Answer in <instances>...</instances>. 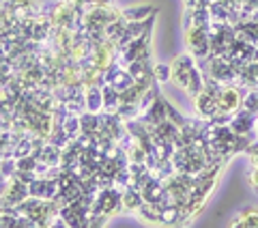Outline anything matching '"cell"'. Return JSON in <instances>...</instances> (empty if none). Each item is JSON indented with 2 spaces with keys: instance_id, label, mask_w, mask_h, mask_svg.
<instances>
[{
  "instance_id": "1",
  "label": "cell",
  "mask_w": 258,
  "mask_h": 228,
  "mask_svg": "<svg viewBox=\"0 0 258 228\" xmlns=\"http://www.w3.org/2000/svg\"><path fill=\"white\" fill-rule=\"evenodd\" d=\"M120 209H123V187L110 185V187H101L97 192L93 207H91V215H103L110 219Z\"/></svg>"
},
{
  "instance_id": "18",
  "label": "cell",
  "mask_w": 258,
  "mask_h": 228,
  "mask_svg": "<svg viewBox=\"0 0 258 228\" xmlns=\"http://www.w3.org/2000/svg\"><path fill=\"white\" fill-rule=\"evenodd\" d=\"M203 88H205V76L200 73L198 67H194L191 78H189V84H187V88H185V93H187L189 97H196L200 91H203Z\"/></svg>"
},
{
  "instance_id": "24",
  "label": "cell",
  "mask_w": 258,
  "mask_h": 228,
  "mask_svg": "<svg viewBox=\"0 0 258 228\" xmlns=\"http://www.w3.org/2000/svg\"><path fill=\"white\" fill-rule=\"evenodd\" d=\"M256 132H258V121H256Z\"/></svg>"
},
{
  "instance_id": "12",
  "label": "cell",
  "mask_w": 258,
  "mask_h": 228,
  "mask_svg": "<svg viewBox=\"0 0 258 228\" xmlns=\"http://www.w3.org/2000/svg\"><path fill=\"white\" fill-rule=\"evenodd\" d=\"M84 103L88 112H95V114L103 112V93L99 84L84 88Z\"/></svg>"
},
{
  "instance_id": "22",
  "label": "cell",
  "mask_w": 258,
  "mask_h": 228,
  "mask_svg": "<svg viewBox=\"0 0 258 228\" xmlns=\"http://www.w3.org/2000/svg\"><path fill=\"white\" fill-rule=\"evenodd\" d=\"M82 7H93V5H114V0H78Z\"/></svg>"
},
{
  "instance_id": "16",
  "label": "cell",
  "mask_w": 258,
  "mask_h": 228,
  "mask_svg": "<svg viewBox=\"0 0 258 228\" xmlns=\"http://www.w3.org/2000/svg\"><path fill=\"white\" fill-rule=\"evenodd\" d=\"M161 207H164V202H147L144 200L140 209L136 211L144 222H151V224H159V215H161Z\"/></svg>"
},
{
  "instance_id": "6",
  "label": "cell",
  "mask_w": 258,
  "mask_h": 228,
  "mask_svg": "<svg viewBox=\"0 0 258 228\" xmlns=\"http://www.w3.org/2000/svg\"><path fill=\"white\" fill-rule=\"evenodd\" d=\"M194 67H196V59H194L191 54L176 56V59L172 61V78H170V82L185 91L187 84H189V78H191Z\"/></svg>"
},
{
  "instance_id": "5",
  "label": "cell",
  "mask_w": 258,
  "mask_h": 228,
  "mask_svg": "<svg viewBox=\"0 0 258 228\" xmlns=\"http://www.w3.org/2000/svg\"><path fill=\"white\" fill-rule=\"evenodd\" d=\"M118 61V45L116 41H110V39H101V41L93 43V52H91V59L88 63L95 65L97 69H103L106 71L112 63Z\"/></svg>"
},
{
  "instance_id": "20",
  "label": "cell",
  "mask_w": 258,
  "mask_h": 228,
  "mask_svg": "<svg viewBox=\"0 0 258 228\" xmlns=\"http://www.w3.org/2000/svg\"><path fill=\"white\" fill-rule=\"evenodd\" d=\"M166 110H168V119H170L172 123H176L179 127H183V123H185V117H181V114H179V110H176V108H172V105L168 103V101H166Z\"/></svg>"
},
{
  "instance_id": "3",
  "label": "cell",
  "mask_w": 258,
  "mask_h": 228,
  "mask_svg": "<svg viewBox=\"0 0 258 228\" xmlns=\"http://www.w3.org/2000/svg\"><path fill=\"white\" fill-rule=\"evenodd\" d=\"M185 43H187L194 59H207L211 54V43H209V26H187L185 28Z\"/></svg>"
},
{
  "instance_id": "10",
  "label": "cell",
  "mask_w": 258,
  "mask_h": 228,
  "mask_svg": "<svg viewBox=\"0 0 258 228\" xmlns=\"http://www.w3.org/2000/svg\"><path fill=\"white\" fill-rule=\"evenodd\" d=\"M194 103H196L198 117H203V119H211L213 114L217 112V99H215L211 93H207L205 88L196 97H194Z\"/></svg>"
},
{
  "instance_id": "19",
  "label": "cell",
  "mask_w": 258,
  "mask_h": 228,
  "mask_svg": "<svg viewBox=\"0 0 258 228\" xmlns=\"http://www.w3.org/2000/svg\"><path fill=\"white\" fill-rule=\"evenodd\" d=\"M153 78H155L157 84L170 82V78H172V65H166V63L153 65Z\"/></svg>"
},
{
  "instance_id": "17",
  "label": "cell",
  "mask_w": 258,
  "mask_h": 228,
  "mask_svg": "<svg viewBox=\"0 0 258 228\" xmlns=\"http://www.w3.org/2000/svg\"><path fill=\"white\" fill-rule=\"evenodd\" d=\"M127 20L123 18V13H120V18H116L114 22H110L108 26H106V30H103V35H106V39H110V41H116L118 43V39L123 37V32H125V28H127Z\"/></svg>"
},
{
  "instance_id": "15",
  "label": "cell",
  "mask_w": 258,
  "mask_h": 228,
  "mask_svg": "<svg viewBox=\"0 0 258 228\" xmlns=\"http://www.w3.org/2000/svg\"><path fill=\"white\" fill-rule=\"evenodd\" d=\"M230 226H235V228H258V209H254V207L243 209L230 222Z\"/></svg>"
},
{
  "instance_id": "7",
  "label": "cell",
  "mask_w": 258,
  "mask_h": 228,
  "mask_svg": "<svg viewBox=\"0 0 258 228\" xmlns=\"http://www.w3.org/2000/svg\"><path fill=\"white\" fill-rule=\"evenodd\" d=\"M28 196H30L28 183L22 181L20 177H11L9 179V187H7V192H5V196L0 198V202H3L5 207H18L20 202H24Z\"/></svg>"
},
{
  "instance_id": "21",
  "label": "cell",
  "mask_w": 258,
  "mask_h": 228,
  "mask_svg": "<svg viewBox=\"0 0 258 228\" xmlns=\"http://www.w3.org/2000/svg\"><path fill=\"white\" fill-rule=\"evenodd\" d=\"M249 161H252V166H258V140L256 142H249V146L245 149Z\"/></svg>"
},
{
  "instance_id": "4",
  "label": "cell",
  "mask_w": 258,
  "mask_h": 228,
  "mask_svg": "<svg viewBox=\"0 0 258 228\" xmlns=\"http://www.w3.org/2000/svg\"><path fill=\"white\" fill-rule=\"evenodd\" d=\"M151 32L153 30H147L138 39H134V41L129 43L127 47L118 50V63L123 65V67H127V65L134 63V61L151 59Z\"/></svg>"
},
{
  "instance_id": "8",
  "label": "cell",
  "mask_w": 258,
  "mask_h": 228,
  "mask_svg": "<svg viewBox=\"0 0 258 228\" xmlns=\"http://www.w3.org/2000/svg\"><path fill=\"white\" fill-rule=\"evenodd\" d=\"M144 125H147L149 132H153L159 123H164V121L168 119V110H166V99L164 97H157L155 101H153L151 105L144 112H140V117H138Z\"/></svg>"
},
{
  "instance_id": "9",
  "label": "cell",
  "mask_w": 258,
  "mask_h": 228,
  "mask_svg": "<svg viewBox=\"0 0 258 228\" xmlns=\"http://www.w3.org/2000/svg\"><path fill=\"white\" fill-rule=\"evenodd\" d=\"M256 121H258V117L256 114H252L249 110H245V108H239L235 114H232V119H230V129L235 134H239V136H249L252 132H256Z\"/></svg>"
},
{
  "instance_id": "13",
  "label": "cell",
  "mask_w": 258,
  "mask_h": 228,
  "mask_svg": "<svg viewBox=\"0 0 258 228\" xmlns=\"http://www.w3.org/2000/svg\"><path fill=\"white\" fill-rule=\"evenodd\" d=\"M101 93H103V112L116 114L118 105H120V93L112 84H108V82L101 86Z\"/></svg>"
},
{
  "instance_id": "2",
  "label": "cell",
  "mask_w": 258,
  "mask_h": 228,
  "mask_svg": "<svg viewBox=\"0 0 258 228\" xmlns=\"http://www.w3.org/2000/svg\"><path fill=\"white\" fill-rule=\"evenodd\" d=\"M54 28H74L78 26V0H56L45 7Z\"/></svg>"
},
{
  "instance_id": "11",
  "label": "cell",
  "mask_w": 258,
  "mask_h": 228,
  "mask_svg": "<svg viewBox=\"0 0 258 228\" xmlns=\"http://www.w3.org/2000/svg\"><path fill=\"white\" fill-rule=\"evenodd\" d=\"M123 18L127 22H142V20H149L151 15H157V7L153 5H136V7H127V9L120 11Z\"/></svg>"
},
{
  "instance_id": "23",
  "label": "cell",
  "mask_w": 258,
  "mask_h": 228,
  "mask_svg": "<svg viewBox=\"0 0 258 228\" xmlns=\"http://www.w3.org/2000/svg\"><path fill=\"white\" fill-rule=\"evenodd\" d=\"M247 177H249V183H252L254 192L258 194V166H254V168H252V173H249Z\"/></svg>"
},
{
  "instance_id": "14",
  "label": "cell",
  "mask_w": 258,
  "mask_h": 228,
  "mask_svg": "<svg viewBox=\"0 0 258 228\" xmlns=\"http://www.w3.org/2000/svg\"><path fill=\"white\" fill-rule=\"evenodd\" d=\"M142 202H144L142 192L136 185L123 187V209H127V211H138Z\"/></svg>"
}]
</instances>
